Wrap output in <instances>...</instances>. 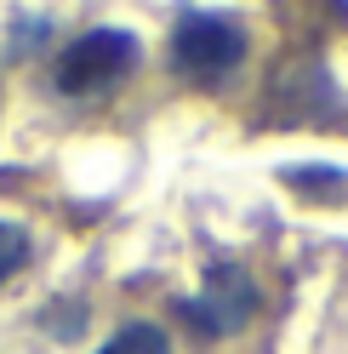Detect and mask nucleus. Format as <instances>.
<instances>
[{
	"label": "nucleus",
	"instance_id": "1",
	"mask_svg": "<svg viewBox=\"0 0 348 354\" xmlns=\"http://www.w3.org/2000/svg\"><path fill=\"white\" fill-rule=\"evenodd\" d=\"M137 69V35L126 29H86L69 52L57 57V92L63 97H97Z\"/></svg>",
	"mask_w": 348,
	"mask_h": 354
},
{
	"label": "nucleus",
	"instance_id": "2",
	"mask_svg": "<svg viewBox=\"0 0 348 354\" xmlns=\"http://www.w3.org/2000/svg\"><path fill=\"white\" fill-rule=\"evenodd\" d=\"M240 57H246V40H240V29H234L229 17L188 12L177 24V35H171V63H177V75H188V80H223Z\"/></svg>",
	"mask_w": 348,
	"mask_h": 354
},
{
	"label": "nucleus",
	"instance_id": "3",
	"mask_svg": "<svg viewBox=\"0 0 348 354\" xmlns=\"http://www.w3.org/2000/svg\"><path fill=\"white\" fill-rule=\"evenodd\" d=\"M183 315H188V326L200 331V337H229V331H240L257 315V292H251V280L234 269V263H211L200 297H194Z\"/></svg>",
	"mask_w": 348,
	"mask_h": 354
},
{
	"label": "nucleus",
	"instance_id": "4",
	"mask_svg": "<svg viewBox=\"0 0 348 354\" xmlns=\"http://www.w3.org/2000/svg\"><path fill=\"white\" fill-rule=\"evenodd\" d=\"M97 354H171V343H166V331L160 326H148V320H137V326H126V331H115Z\"/></svg>",
	"mask_w": 348,
	"mask_h": 354
},
{
	"label": "nucleus",
	"instance_id": "5",
	"mask_svg": "<svg viewBox=\"0 0 348 354\" xmlns=\"http://www.w3.org/2000/svg\"><path fill=\"white\" fill-rule=\"evenodd\" d=\"M23 257H29V234L17 229V223H0V286L23 269Z\"/></svg>",
	"mask_w": 348,
	"mask_h": 354
},
{
	"label": "nucleus",
	"instance_id": "6",
	"mask_svg": "<svg viewBox=\"0 0 348 354\" xmlns=\"http://www.w3.org/2000/svg\"><path fill=\"white\" fill-rule=\"evenodd\" d=\"M297 189H320V194H342L348 201V177H309V171H291Z\"/></svg>",
	"mask_w": 348,
	"mask_h": 354
}]
</instances>
